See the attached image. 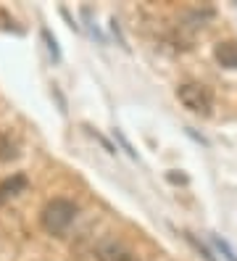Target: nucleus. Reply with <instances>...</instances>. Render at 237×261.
Returning a JSON list of instances; mask_svg holds the SVG:
<instances>
[{
    "label": "nucleus",
    "instance_id": "11",
    "mask_svg": "<svg viewBox=\"0 0 237 261\" xmlns=\"http://www.w3.org/2000/svg\"><path fill=\"white\" fill-rule=\"evenodd\" d=\"M87 129H90V127H87ZM90 135H92V137H98V143H100V145H103V148H106L108 153H116V148H114V145H111V143L106 140V137H103V135H98V132H95V129H90Z\"/></svg>",
    "mask_w": 237,
    "mask_h": 261
},
{
    "label": "nucleus",
    "instance_id": "5",
    "mask_svg": "<svg viewBox=\"0 0 237 261\" xmlns=\"http://www.w3.org/2000/svg\"><path fill=\"white\" fill-rule=\"evenodd\" d=\"M100 258H103V261H135L132 253L126 251L124 245H119V243L103 245V248H100Z\"/></svg>",
    "mask_w": 237,
    "mask_h": 261
},
{
    "label": "nucleus",
    "instance_id": "9",
    "mask_svg": "<svg viewBox=\"0 0 237 261\" xmlns=\"http://www.w3.org/2000/svg\"><path fill=\"white\" fill-rule=\"evenodd\" d=\"M185 238H187V243H193V245H195V251H198V253H200L205 261H216V258L211 256V251H208V248H203V245H200V243H198L193 235H190V232H185Z\"/></svg>",
    "mask_w": 237,
    "mask_h": 261
},
{
    "label": "nucleus",
    "instance_id": "7",
    "mask_svg": "<svg viewBox=\"0 0 237 261\" xmlns=\"http://www.w3.org/2000/svg\"><path fill=\"white\" fill-rule=\"evenodd\" d=\"M19 153H16V145L11 143L8 135H0V161H13Z\"/></svg>",
    "mask_w": 237,
    "mask_h": 261
},
{
    "label": "nucleus",
    "instance_id": "6",
    "mask_svg": "<svg viewBox=\"0 0 237 261\" xmlns=\"http://www.w3.org/2000/svg\"><path fill=\"white\" fill-rule=\"evenodd\" d=\"M40 35H42V40H45V45H47V53H50V58H53L56 64H58V61H61V48H58L56 37L50 35V29H47V27H42V29H40Z\"/></svg>",
    "mask_w": 237,
    "mask_h": 261
},
{
    "label": "nucleus",
    "instance_id": "1",
    "mask_svg": "<svg viewBox=\"0 0 237 261\" xmlns=\"http://www.w3.org/2000/svg\"><path fill=\"white\" fill-rule=\"evenodd\" d=\"M76 203L69 201V198H53V201H47L42 214H40V224L47 235H56L61 238L66 229L74 224L76 219Z\"/></svg>",
    "mask_w": 237,
    "mask_h": 261
},
{
    "label": "nucleus",
    "instance_id": "2",
    "mask_svg": "<svg viewBox=\"0 0 237 261\" xmlns=\"http://www.w3.org/2000/svg\"><path fill=\"white\" fill-rule=\"evenodd\" d=\"M177 98L179 103L190 114H198V116H211L214 111V93L205 85L200 82H185L177 87Z\"/></svg>",
    "mask_w": 237,
    "mask_h": 261
},
{
    "label": "nucleus",
    "instance_id": "4",
    "mask_svg": "<svg viewBox=\"0 0 237 261\" xmlns=\"http://www.w3.org/2000/svg\"><path fill=\"white\" fill-rule=\"evenodd\" d=\"M214 58L219 61V66L224 69H237V42L227 40V42H219L214 48Z\"/></svg>",
    "mask_w": 237,
    "mask_h": 261
},
{
    "label": "nucleus",
    "instance_id": "3",
    "mask_svg": "<svg viewBox=\"0 0 237 261\" xmlns=\"http://www.w3.org/2000/svg\"><path fill=\"white\" fill-rule=\"evenodd\" d=\"M27 188H29L27 174H13V177L3 179L0 182V206H3L6 201H11V198H16L19 193H24Z\"/></svg>",
    "mask_w": 237,
    "mask_h": 261
},
{
    "label": "nucleus",
    "instance_id": "8",
    "mask_svg": "<svg viewBox=\"0 0 237 261\" xmlns=\"http://www.w3.org/2000/svg\"><path fill=\"white\" fill-rule=\"evenodd\" d=\"M211 240H214V245H216V248H219L221 253H224V258H227V261H237V253H234V251L229 248V243H227L224 238H219V235H214Z\"/></svg>",
    "mask_w": 237,
    "mask_h": 261
},
{
    "label": "nucleus",
    "instance_id": "10",
    "mask_svg": "<svg viewBox=\"0 0 237 261\" xmlns=\"http://www.w3.org/2000/svg\"><path fill=\"white\" fill-rule=\"evenodd\" d=\"M114 137H116V140H121V145H124V150H126V153H129V156H132V159H137V153L132 150V145H129V143H126V137L121 135V129H114Z\"/></svg>",
    "mask_w": 237,
    "mask_h": 261
}]
</instances>
